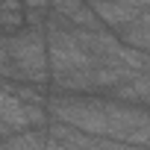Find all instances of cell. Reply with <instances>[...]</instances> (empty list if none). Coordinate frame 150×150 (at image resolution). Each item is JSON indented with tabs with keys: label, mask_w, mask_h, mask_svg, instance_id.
Listing matches in <instances>:
<instances>
[{
	"label": "cell",
	"mask_w": 150,
	"mask_h": 150,
	"mask_svg": "<svg viewBox=\"0 0 150 150\" xmlns=\"http://www.w3.org/2000/svg\"><path fill=\"white\" fill-rule=\"evenodd\" d=\"M86 3H88V0H50V9L59 12L65 21H71L74 15H77V12L86 6Z\"/></svg>",
	"instance_id": "7"
},
{
	"label": "cell",
	"mask_w": 150,
	"mask_h": 150,
	"mask_svg": "<svg viewBox=\"0 0 150 150\" xmlns=\"http://www.w3.org/2000/svg\"><path fill=\"white\" fill-rule=\"evenodd\" d=\"M121 41L124 44H129V47H138V50H147L150 53V27L147 24H129V27H124L121 33Z\"/></svg>",
	"instance_id": "6"
},
{
	"label": "cell",
	"mask_w": 150,
	"mask_h": 150,
	"mask_svg": "<svg viewBox=\"0 0 150 150\" xmlns=\"http://www.w3.org/2000/svg\"><path fill=\"white\" fill-rule=\"evenodd\" d=\"M47 150H74V147H68L62 138H56V135H50V132H47Z\"/></svg>",
	"instance_id": "8"
},
{
	"label": "cell",
	"mask_w": 150,
	"mask_h": 150,
	"mask_svg": "<svg viewBox=\"0 0 150 150\" xmlns=\"http://www.w3.org/2000/svg\"><path fill=\"white\" fill-rule=\"evenodd\" d=\"M9 150H47V127H33L3 138Z\"/></svg>",
	"instance_id": "4"
},
{
	"label": "cell",
	"mask_w": 150,
	"mask_h": 150,
	"mask_svg": "<svg viewBox=\"0 0 150 150\" xmlns=\"http://www.w3.org/2000/svg\"><path fill=\"white\" fill-rule=\"evenodd\" d=\"M118 59H121L124 65H129V68H132V74H150V53H147V50H138V47L121 44Z\"/></svg>",
	"instance_id": "5"
},
{
	"label": "cell",
	"mask_w": 150,
	"mask_h": 150,
	"mask_svg": "<svg viewBox=\"0 0 150 150\" xmlns=\"http://www.w3.org/2000/svg\"><path fill=\"white\" fill-rule=\"evenodd\" d=\"M6 50L12 62L21 68V80L50 86V59H47V35L44 30L24 27L6 38Z\"/></svg>",
	"instance_id": "1"
},
{
	"label": "cell",
	"mask_w": 150,
	"mask_h": 150,
	"mask_svg": "<svg viewBox=\"0 0 150 150\" xmlns=\"http://www.w3.org/2000/svg\"><path fill=\"white\" fill-rule=\"evenodd\" d=\"M47 59H50V74H65V71H77L88 68L97 59L77 41V35L71 33V27L47 30Z\"/></svg>",
	"instance_id": "2"
},
{
	"label": "cell",
	"mask_w": 150,
	"mask_h": 150,
	"mask_svg": "<svg viewBox=\"0 0 150 150\" xmlns=\"http://www.w3.org/2000/svg\"><path fill=\"white\" fill-rule=\"evenodd\" d=\"M88 6H91V9L100 15V21H103L109 30H115V33H121L124 27L135 24V21H138V12H141V6L132 3V0H88Z\"/></svg>",
	"instance_id": "3"
},
{
	"label": "cell",
	"mask_w": 150,
	"mask_h": 150,
	"mask_svg": "<svg viewBox=\"0 0 150 150\" xmlns=\"http://www.w3.org/2000/svg\"><path fill=\"white\" fill-rule=\"evenodd\" d=\"M27 9H50V0H21Z\"/></svg>",
	"instance_id": "9"
}]
</instances>
